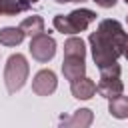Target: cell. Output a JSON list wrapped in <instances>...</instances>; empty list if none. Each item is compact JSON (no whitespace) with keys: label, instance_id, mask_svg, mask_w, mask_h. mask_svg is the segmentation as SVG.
<instances>
[{"label":"cell","instance_id":"obj_12","mask_svg":"<svg viewBox=\"0 0 128 128\" xmlns=\"http://www.w3.org/2000/svg\"><path fill=\"white\" fill-rule=\"evenodd\" d=\"M64 56H82V58H86L84 40L78 38V36H70V38L64 42Z\"/></svg>","mask_w":128,"mask_h":128},{"label":"cell","instance_id":"obj_4","mask_svg":"<svg viewBox=\"0 0 128 128\" xmlns=\"http://www.w3.org/2000/svg\"><path fill=\"white\" fill-rule=\"evenodd\" d=\"M96 92L104 98H114L118 94L124 92V84L120 80V66L118 62L106 66V68H100V82L96 84Z\"/></svg>","mask_w":128,"mask_h":128},{"label":"cell","instance_id":"obj_20","mask_svg":"<svg viewBox=\"0 0 128 128\" xmlns=\"http://www.w3.org/2000/svg\"><path fill=\"white\" fill-rule=\"evenodd\" d=\"M126 22H128V18H126Z\"/></svg>","mask_w":128,"mask_h":128},{"label":"cell","instance_id":"obj_6","mask_svg":"<svg viewBox=\"0 0 128 128\" xmlns=\"http://www.w3.org/2000/svg\"><path fill=\"white\" fill-rule=\"evenodd\" d=\"M56 86H58V80H56V74L52 72V70H40V72H36V76H34V80H32V90H34V94H38V96H50L54 90H56Z\"/></svg>","mask_w":128,"mask_h":128},{"label":"cell","instance_id":"obj_15","mask_svg":"<svg viewBox=\"0 0 128 128\" xmlns=\"http://www.w3.org/2000/svg\"><path fill=\"white\" fill-rule=\"evenodd\" d=\"M92 2H96V4L102 6V8H112V6L116 4V0H92Z\"/></svg>","mask_w":128,"mask_h":128},{"label":"cell","instance_id":"obj_8","mask_svg":"<svg viewBox=\"0 0 128 128\" xmlns=\"http://www.w3.org/2000/svg\"><path fill=\"white\" fill-rule=\"evenodd\" d=\"M70 92H72V96L78 98V100H90V98L96 94V84H94V80L82 76V78L70 82Z\"/></svg>","mask_w":128,"mask_h":128},{"label":"cell","instance_id":"obj_19","mask_svg":"<svg viewBox=\"0 0 128 128\" xmlns=\"http://www.w3.org/2000/svg\"><path fill=\"white\" fill-rule=\"evenodd\" d=\"M124 2H126V4H128V0H124Z\"/></svg>","mask_w":128,"mask_h":128},{"label":"cell","instance_id":"obj_16","mask_svg":"<svg viewBox=\"0 0 128 128\" xmlns=\"http://www.w3.org/2000/svg\"><path fill=\"white\" fill-rule=\"evenodd\" d=\"M22 2V6H24V10H30L32 8V4H36L38 0H20Z\"/></svg>","mask_w":128,"mask_h":128},{"label":"cell","instance_id":"obj_17","mask_svg":"<svg viewBox=\"0 0 128 128\" xmlns=\"http://www.w3.org/2000/svg\"><path fill=\"white\" fill-rule=\"evenodd\" d=\"M122 56L128 60V36H126V40H124V48H122Z\"/></svg>","mask_w":128,"mask_h":128},{"label":"cell","instance_id":"obj_10","mask_svg":"<svg viewBox=\"0 0 128 128\" xmlns=\"http://www.w3.org/2000/svg\"><path fill=\"white\" fill-rule=\"evenodd\" d=\"M24 30L18 26H6L0 30V44L2 46H18L22 40H24Z\"/></svg>","mask_w":128,"mask_h":128},{"label":"cell","instance_id":"obj_1","mask_svg":"<svg viewBox=\"0 0 128 128\" xmlns=\"http://www.w3.org/2000/svg\"><path fill=\"white\" fill-rule=\"evenodd\" d=\"M126 36L128 34L124 32L122 24L112 18L102 20L98 24V30L88 36V42L92 48V58H94V64L98 66V70L114 64L122 56Z\"/></svg>","mask_w":128,"mask_h":128},{"label":"cell","instance_id":"obj_2","mask_svg":"<svg viewBox=\"0 0 128 128\" xmlns=\"http://www.w3.org/2000/svg\"><path fill=\"white\" fill-rule=\"evenodd\" d=\"M96 20V12L88 8H76L70 14H56L54 16V28L62 34H78L84 32L92 22Z\"/></svg>","mask_w":128,"mask_h":128},{"label":"cell","instance_id":"obj_9","mask_svg":"<svg viewBox=\"0 0 128 128\" xmlns=\"http://www.w3.org/2000/svg\"><path fill=\"white\" fill-rule=\"evenodd\" d=\"M92 120H94V114H92V110H88V108H80V110H76L70 118H60V124L62 126H72V128H86V126H90L92 124Z\"/></svg>","mask_w":128,"mask_h":128},{"label":"cell","instance_id":"obj_14","mask_svg":"<svg viewBox=\"0 0 128 128\" xmlns=\"http://www.w3.org/2000/svg\"><path fill=\"white\" fill-rule=\"evenodd\" d=\"M26 12L20 0H0V16H16Z\"/></svg>","mask_w":128,"mask_h":128},{"label":"cell","instance_id":"obj_3","mask_svg":"<svg viewBox=\"0 0 128 128\" xmlns=\"http://www.w3.org/2000/svg\"><path fill=\"white\" fill-rule=\"evenodd\" d=\"M28 60L22 54H12L6 60V68H4V82H6V90L10 94H16L28 80Z\"/></svg>","mask_w":128,"mask_h":128},{"label":"cell","instance_id":"obj_7","mask_svg":"<svg viewBox=\"0 0 128 128\" xmlns=\"http://www.w3.org/2000/svg\"><path fill=\"white\" fill-rule=\"evenodd\" d=\"M62 74L66 80L74 82L86 74V62L82 56H64L62 60Z\"/></svg>","mask_w":128,"mask_h":128},{"label":"cell","instance_id":"obj_5","mask_svg":"<svg viewBox=\"0 0 128 128\" xmlns=\"http://www.w3.org/2000/svg\"><path fill=\"white\" fill-rule=\"evenodd\" d=\"M28 48H30L32 58L44 64V62H48V60L54 58V54H56V40L50 34L40 32V34H36V36L30 38V46Z\"/></svg>","mask_w":128,"mask_h":128},{"label":"cell","instance_id":"obj_13","mask_svg":"<svg viewBox=\"0 0 128 128\" xmlns=\"http://www.w3.org/2000/svg\"><path fill=\"white\" fill-rule=\"evenodd\" d=\"M20 28L24 30V34H28V36L32 38V36L44 32V20H42L40 16H28V18H24V20L20 22Z\"/></svg>","mask_w":128,"mask_h":128},{"label":"cell","instance_id":"obj_18","mask_svg":"<svg viewBox=\"0 0 128 128\" xmlns=\"http://www.w3.org/2000/svg\"><path fill=\"white\" fill-rule=\"evenodd\" d=\"M58 4H64V2H84V0H56Z\"/></svg>","mask_w":128,"mask_h":128},{"label":"cell","instance_id":"obj_11","mask_svg":"<svg viewBox=\"0 0 128 128\" xmlns=\"http://www.w3.org/2000/svg\"><path fill=\"white\" fill-rule=\"evenodd\" d=\"M108 112H110L114 118H118V120L128 118V96L118 94V96L110 98V102H108Z\"/></svg>","mask_w":128,"mask_h":128}]
</instances>
